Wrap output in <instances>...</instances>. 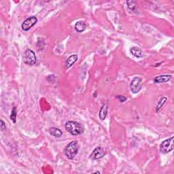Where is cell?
Returning <instances> with one entry per match:
<instances>
[{
  "instance_id": "6da1fadb",
  "label": "cell",
  "mask_w": 174,
  "mask_h": 174,
  "mask_svg": "<svg viewBox=\"0 0 174 174\" xmlns=\"http://www.w3.org/2000/svg\"><path fill=\"white\" fill-rule=\"evenodd\" d=\"M65 129L73 135H79L83 134L84 127L80 123L75 121H68L65 123Z\"/></svg>"
},
{
  "instance_id": "7a4b0ae2",
  "label": "cell",
  "mask_w": 174,
  "mask_h": 174,
  "mask_svg": "<svg viewBox=\"0 0 174 174\" xmlns=\"http://www.w3.org/2000/svg\"><path fill=\"white\" fill-rule=\"evenodd\" d=\"M79 148L80 146H79L78 141L74 140L68 143L65 148V154L68 159L72 160L76 156L78 152Z\"/></svg>"
},
{
  "instance_id": "3957f363",
  "label": "cell",
  "mask_w": 174,
  "mask_h": 174,
  "mask_svg": "<svg viewBox=\"0 0 174 174\" xmlns=\"http://www.w3.org/2000/svg\"><path fill=\"white\" fill-rule=\"evenodd\" d=\"M23 61L28 65H34L37 62L36 53L31 49H27L23 54Z\"/></svg>"
},
{
  "instance_id": "277c9868",
  "label": "cell",
  "mask_w": 174,
  "mask_h": 174,
  "mask_svg": "<svg viewBox=\"0 0 174 174\" xmlns=\"http://www.w3.org/2000/svg\"><path fill=\"white\" fill-rule=\"evenodd\" d=\"M173 139L174 137H171L170 138L163 141L160 144V151L163 154H167L173 150Z\"/></svg>"
},
{
  "instance_id": "5b68a950",
  "label": "cell",
  "mask_w": 174,
  "mask_h": 174,
  "mask_svg": "<svg viewBox=\"0 0 174 174\" xmlns=\"http://www.w3.org/2000/svg\"><path fill=\"white\" fill-rule=\"evenodd\" d=\"M141 82H142V79L139 77H135L133 79L130 84L131 91L133 93H137L141 89Z\"/></svg>"
},
{
  "instance_id": "8992f818",
  "label": "cell",
  "mask_w": 174,
  "mask_h": 174,
  "mask_svg": "<svg viewBox=\"0 0 174 174\" xmlns=\"http://www.w3.org/2000/svg\"><path fill=\"white\" fill-rule=\"evenodd\" d=\"M38 22V18L36 16H31L29 18L26 19L24 22L23 23L21 27L23 31H29L31 27H33Z\"/></svg>"
},
{
  "instance_id": "52a82bcc",
  "label": "cell",
  "mask_w": 174,
  "mask_h": 174,
  "mask_svg": "<svg viewBox=\"0 0 174 174\" xmlns=\"http://www.w3.org/2000/svg\"><path fill=\"white\" fill-rule=\"evenodd\" d=\"M105 150L102 146H97L94 148L93 152L90 155V158L93 160H99L105 156Z\"/></svg>"
},
{
  "instance_id": "ba28073f",
  "label": "cell",
  "mask_w": 174,
  "mask_h": 174,
  "mask_svg": "<svg viewBox=\"0 0 174 174\" xmlns=\"http://www.w3.org/2000/svg\"><path fill=\"white\" fill-rule=\"evenodd\" d=\"M172 78L171 75H161L159 76H156L154 78V82L156 83H164L169 81Z\"/></svg>"
},
{
  "instance_id": "9c48e42d",
  "label": "cell",
  "mask_w": 174,
  "mask_h": 174,
  "mask_svg": "<svg viewBox=\"0 0 174 174\" xmlns=\"http://www.w3.org/2000/svg\"><path fill=\"white\" fill-rule=\"evenodd\" d=\"M77 60H78V55H73L72 56H70V57H69L67 58V59L66 60V68L68 69L70 67H72V66L77 61Z\"/></svg>"
},
{
  "instance_id": "30bf717a",
  "label": "cell",
  "mask_w": 174,
  "mask_h": 174,
  "mask_svg": "<svg viewBox=\"0 0 174 174\" xmlns=\"http://www.w3.org/2000/svg\"><path fill=\"white\" fill-rule=\"evenodd\" d=\"M86 28H87V24H86V23L83 21H78V22L76 23V25H75V29H76V31L79 32V33L83 32L86 29Z\"/></svg>"
},
{
  "instance_id": "8fae6325",
  "label": "cell",
  "mask_w": 174,
  "mask_h": 174,
  "mask_svg": "<svg viewBox=\"0 0 174 174\" xmlns=\"http://www.w3.org/2000/svg\"><path fill=\"white\" fill-rule=\"evenodd\" d=\"M107 111H108V107H107V105L106 104L103 105L102 108L100 109L99 114L101 120L104 121V120L106 119L107 114Z\"/></svg>"
},
{
  "instance_id": "7c38bea8",
  "label": "cell",
  "mask_w": 174,
  "mask_h": 174,
  "mask_svg": "<svg viewBox=\"0 0 174 174\" xmlns=\"http://www.w3.org/2000/svg\"><path fill=\"white\" fill-rule=\"evenodd\" d=\"M130 52L135 57L141 58L143 57L142 51H141V49L138 48V47H136V46L132 47V48L130 49Z\"/></svg>"
},
{
  "instance_id": "4fadbf2b",
  "label": "cell",
  "mask_w": 174,
  "mask_h": 174,
  "mask_svg": "<svg viewBox=\"0 0 174 174\" xmlns=\"http://www.w3.org/2000/svg\"><path fill=\"white\" fill-rule=\"evenodd\" d=\"M49 133L54 137H60L63 135V132L59 129L56 127H51L49 129Z\"/></svg>"
},
{
  "instance_id": "5bb4252c",
  "label": "cell",
  "mask_w": 174,
  "mask_h": 174,
  "mask_svg": "<svg viewBox=\"0 0 174 174\" xmlns=\"http://www.w3.org/2000/svg\"><path fill=\"white\" fill-rule=\"evenodd\" d=\"M126 4H127L128 9L130 11L134 12H135L137 11V6L136 1H132V0H131V1H126Z\"/></svg>"
},
{
  "instance_id": "9a60e30c",
  "label": "cell",
  "mask_w": 174,
  "mask_h": 174,
  "mask_svg": "<svg viewBox=\"0 0 174 174\" xmlns=\"http://www.w3.org/2000/svg\"><path fill=\"white\" fill-rule=\"evenodd\" d=\"M167 98L166 97H162L161 99L159 102L158 103L157 106H156V112H158L159 111V109L162 108V107L163 106V105L165 104V103L167 102Z\"/></svg>"
},
{
  "instance_id": "2e32d148",
  "label": "cell",
  "mask_w": 174,
  "mask_h": 174,
  "mask_svg": "<svg viewBox=\"0 0 174 174\" xmlns=\"http://www.w3.org/2000/svg\"><path fill=\"white\" fill-rule=\"evenodd\" d=\"M10 119L12 120V122L15 123L16 122V107H13L12 110L11 115H10Z\"/></svg>"
},
{
  "instance_id": "e0dca14e",
  "label": "cell",
  "mask_w": 174,
  "mask_h": 174,
  "mask_svg": "<svg viewBox=\"0 0 174 174\" xmlns=\"http://www.w3.org/2000/svg\"><path fill=\"white\" fill-rule=\"evenodd\" d=\"M116 98L120 101V102H121V103H123L126 100V97H124L122 95L116 96Z\"/></svg>"
},
{
  "instance_id": "ac0fdd59",
  "label": "cell",
  "mask_w": 174,
  "mask_h": 174,
  "mask_svg": "<svg viewBox=\"0 0 174 174\" xmlns=\"http://www.w3.org/2000/svg\"><path fill=\"white\" fill-rule=\"evenodd\" d=\"M0 128H1V130L2 131H4L6 129V124L4 123L3 120H1V126H0Z\"/></svg>"
},
{
  "instance_id": "d6986e66",
  "label": "cell",
  "mask_w": 174,
  "mask_h": 174,
  "mask_svg": "<svg viewBox=\"0 0 174 174\" xmlns=\"http://www.w3.org/2000/svg\"><path fill=\"white\" fill-rule=\"evenodd\" d=\"M95 173H100V172H99V171H96V172H95Z\"/></svg>"
}]
</instances>
